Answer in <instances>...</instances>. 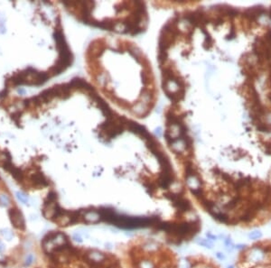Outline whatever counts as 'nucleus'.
<instances>
[{"label":"nucleus","mask_w":271,"mask_h":268,"mask_svg":"<svg viewBox=\"0 0 271 268\" xmlns=\"http://www.w3.org/2000/svg\"><path fill=\"white\" fill-rule=\"evenodd\" d=\"M215 255H216V257H217V258H218V259H219V260H220V261L225 260V258H226L225 255H224L223 253H221V252H217Z\"/></svg>","instance_id":"6ab92c4d"},{"label":"nucleus","mask_w":271,"mask_h":268,"mask_svg":"<svg viewBox=\"0 0 271 268\" xmlns=\"http://www.w3.org/2000/svg\"><path fill=\"white\" fill-rule=\"evenodd\" d=\"M191 192H192V194H193V195L195 196L196 198H198L199 200H200L201 198L204 197V196H203V189L201 188V187L191 189Z\"/></svg>","instance_id":"f8f14e48"},{"label":"nucleus","mask_w":271,"mask_h":268,"mask_svg":"<svg viewBox=\"0 0 271 268\" xmlns=\"http://www.w3.org/2000/svg\"><path fill=\"white\" fill-rule=\"evenodd\" d=\"M225 248H226V250H227V252H229V253H231L233 250H234V246H225Z\"/></svg>","instance_id":"412c9836"},{"label":"nucleus","mask_w":271,"mask_h":268,"mask_svg":"<svg viewBox=\"0 0 271 268\" xmlns=\"http://www.w3.org/2000/svg\"><path fill=\"white\" fill-rule=\"evenodd\" d=\"M196 243L198 245L202 246H204L205 248H208V249H213V242L209 239H197L196 240Z\"/></svg>","instance_id":"6e6552de"},{"label":"nucleus","mask_w":271,"mask_h":268,"mask_svg":"<svg viewBox=\"0 0 271 268\" xmlns=\"http://www.w3.org/2000/svg\"><path fill=\"white\" fill-rule=\"evenodd\" d=\"M234 249L240 250V251L245 250L246 249V245H244V244H237L236 246H234Z\"/></svg>","instance_id":"aec40b11"},{"label":"nucleus","mask_w":271,"mask_h":268,"mask_svg":"<svg viewBox=\"0 0 271 268\" xmlns=\"http://www.w3.org/2000/svg\"><path fill=\"white\" fill-rule=\"evenodd\" d=\"M4 249V245H3V243L0 241V251H2Z\"/></svg>","instance_id":"4be33fe9"},{"label":"nucleus","mask_w":271,"mask_h":268,"mask_svg":"<svg viewBox=\"0 0 271 268\" xmlns=\"http://www.w3.org/2000/svg\"><path fill=\"white\" fill-rule=\"evenodd\" d=\"M16 196H17L18 200H19L21 202L24 203V204H27V203H28V198H27V196L25 195L24 193H23L21 191H17V192H16Z\"/></svg>","instance_id":"ddd939ff"},{"label":"nucleus","mask_w":271,"mask_h":268,"mask_svg":"<svg viewBox=\"0 0 271 268\" xmlns=\"http://www.w3.org/2000/svg\"><path fill=\"white\" fill-rule=\"evenodd\" d=\"M173 205L180 212H188V211H190L192 210V204H191V202L188 200H186L184 198H182L177 202L173 203Z\"/></svg>","instance_id":"20e7f679"},{"label":"nucleus","mask_w":271,"mask_h":268,"mask_svg":"<svg viewBox=\"0 0 271 268\" xmlns=\"http://www.w3.org/2000/svg\"><path fill=\"white\" fill-rule=\"evenodd\" d=\"M73 239L75 240V241H77V242H79V243H82V238H81V236L80 235V234H78V233H75V234H73Z\"/></svg>","instance_id":"a211bd4d"},{"label":"nucleus","mask_w":271,"mask_h":268,"mask_svg":"<svg viewBox=\"0 0 271 268\" xmlns=\"http://www.w3.org/2000/svg\"><path fill=\"white\" fill-rule=\"evenodd\" d=\"M0 233H1V235H2L4 238L7 239V240H8V241H10L11 239H13V237H14L13 232L11 231L9 228H2V229L0 230Z\"/></svg>","instance_id":"9d476101"},{"label":"nucleus","mask_w":271,"mask_h":268,"mask_svg":"<svg viewBox=\"0 0 271 268\" xmlns=\"http://www.w3.org/2000/svg\"><path fill=\"white\" fill-rule=\"evenodd\" d=\"M18 93H24V89H18Z\"/></svg>","instance_id":"b1692460"},{"label":"nucleus","mask_w":271,"mask_h":268,"mask_svg":"<svg viewBox=\"0 0 271 268\" xmlns=\"http://www.w3.org/2000/svg\"><path fill=\"white\" fill-rule=\"evenodd\" d=\"M223 242H224V245H225V246H234V245H233V242H232V239H230V237H226L225 239H223Z\"/></svg>","instance_id":"dca6fc26"},{"label":"nucleus","mask_w":271,"mask_h":268,"mask_svg":"<svg viewBox=\"0 0 271 268\" xmlns=\"http://www.w3.org/2000/svg\"><path fill=\"white\" fill-rule=\"evenodd\" d=\"M56 201H57V193H56L55 191L51 190V191H50V192L48 193L46 199L44 200V205H49V204L56 203Z\"/></svg>","instance_id":"0eeeda50"},{"label":"nucleus","mask_w":271,"mask_h":268,"mask_svg":"<svg viewBox=\"0 0 271 268\" xmlns=\"http://www.w3.org/2000/svg\"><path fill=\"white\" fill-rule=\"evenodd\" d=\"M30 181L35 187H46L49 185V181L46 179V177L41 173H35L32 174L30 177Z\"/></svg>","instance_id":"7ed1b4c3"},{"label":"nucleus","mask_w":271,"mask_h":268,"mask_svg":"<svg viewBox=\"0 0 271 268\" xmlns=\"http://www.w3.org/2000/svg\"><path fill=\"white\" fill-rule=\"evenodd\" d=\"M8 217L15 228L22 231L25 229V222L24 216L22 212L17 208H11L8 210Z\"/></svg>","instance_id":"f03ea898"},{"label":"nucleus","mask_w":271,"mask_h":268,"mask_svg":"<svg viewBox=\"0 0 271 268\" xmlns=\"http://www.w3.org/2000/svg\"><path fill=\"white\" fill-rule=\"evenodd\" d=\"M266 255H267L264 253L262 250L261 244H257L251 246V248H249V253L246 254V259L249 261L250 263L259 265L263 263L266 258Z\"/></svg>","instance_id":"f257e3e1"},{"label":"nucleus","mask_w":271,"mask_h":268,"mask_svg":"<svg viewBox=\"0 0 271 268\" xmlns=\"http://www.w3.org/2000/svg\"><path fill=\"white\" fill-rule=\"evenodd\" d=\"M268 41H270L271 42V31L268 34Z\"/></svg>","instance_id":"5701e85b"},{"label":"nucleus","mask_w":271,"mask_h":268,"mask_svg":"<svg viewBox=\"0 0 271 268\" xmlns=\"http://www.w3.org/2000/svg\"><path fill=\"white\" fill-rule=\"evenodd\" d=\"M262 238V232L260 230H253L249 234V239L250 240H257Z\"/></svg>","instance_id":"9b49d317"},{"label":"nucleus","mask_w":271,"mask_h":268,"mask_svg":"<svg viewBox=\"0 0 271 268\" xmlns=\"http://www.w3.org/2000/svg\"><path fill=\"white\" fill-rule=\"evenodd\" d=\"M227 268H234V265H228Z\"/></svg>","instance_id":"393cba45"},{"label":"nucleus","mask_w":271,"mask_h":268,"mask_svg":"<svg viewBox=\"0 0 271 268\" xmlns=\"http://www.w3.org/2000/svg\"><path fill=\"white\" fill-rule=\"evenodd\" d=\"M206 237H207V239L211 240L212 242H213V241H216V240L218 239V236L213 235L211 232H207V233H206Z\"/></svg>","instance_id":"f3484780"},{"label":"nucleus","mask_w":271,"mask_h":268,"mask_svg":"<svg viewBox=\"0 0 271 268\" xmlns=\"http://www.w3.org/2000/svg\"><path fill=\"white\" fill-rule=\"evenodd\" d=\"M9 174L14 177V179H15V181L21 182V181H23V180H24V173L22 172V170L19 169V168H17V167H15V165L10 170Z\"/></svg>","instance_id":"423d86ee"},{"label":"nucleus","mask_w":271,"mask_h":268,"mask_svg":"<svg viewBox=\"0 0 271 268\" xmlns=\"http://www.w3.org/2000/svg\"><path fill=\"white\" fill-rule=\"evenodd\" d=\"M268 98H269V99H270V100H271V93L269 95H268Z\"/></svg>","instance_id":"a878e982"},{"label":"nucleus","mask_w":271,"mask_h":268,"mask_svg":"<svg viewBox=\"0 0 271 268\" xmlns=\"http://www.w3.org/2000/svg\"><path fill=\"white\" fill-rule=\"evenodd\" d=\"M34 260H35L34 255H33L32 254H30V255H27L26 259H25V261H24V265H25V266H29V265H31L33 264Z\"/></svg>","instance_id":"2eb2a0df"},{"label":"nucleus","mask_w":271,"mask_h":268,"mask_svg":"<svg viewBox=\"0 0 271 268\" xmlns=\"http://www.w3.org/2000/svg\"><path fill=\"white\" fill-rule=\"evenodd\" d=\"M257 129L261 132H271V126H268V125H265V124H260L257 126Z\"/></svg>","instance_id":"4468645a"},{"label":"nucleus","mask_w":271,"mask_h":268,"mask_svg":"<svg viewBox=\"0 0 271 268\" xmlns=\"http://www.w3.org/2000/svg\"><path fill=\"white\" fill-rule=\"evenodd\" d=\"M269 17L271 18V9H270V11H269Z\"/></svg>","instance_id":"bb28decb"},{"label":"nucleus","mask_w":271,"mask_h":268,"mask_svg":"<svg viewBox=\"0 0 271 268\" xmlns=\"http://www.w3.org/2000/svg\"><path fill=\"white\" fill-rule=\"evenodd\" d=\"M10 204V198L5 193H0V207H8Z\"/></svg>","instance_id":"1a4fd4ad"},{"label":"nucleus","mask_w":271,"mask_h":268,"mask_svg":"<svg viewBox=\"0 0 271 268\" xmlns=\"http://www.w3.org/2000/svg\"><path fill=\"white\" fill-rule=\"evenodd\" d=\"M241 197L240 195H236L233 197L229 202L225 203L222 207V209L224 210H234L235 208L241 203Z\"/></svg>","instance_id":"39448f33"}]
</instances>
